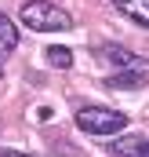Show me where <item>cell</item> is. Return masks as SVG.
I'll return each mask as SVG.
<instances>
[{"label": "cell", "instance_id": "cell-6", "mask_svg": "<svg viewBox=\"0 0 149 157\" xmlns=\"http://www.w3.org/2000/svg\"><path fill=\"white\" fill-rule=\"evenodd\" d=\"M142 150H146V139H138V135H127V139H116L109 146L113 157H142Z\"/></svg>", "mask_w": 149, "mask_h": 157}, {"label": "cell", "instance_id": "cell-9", "mask_svg": "<svg viewBox=\"0 0 149 157\" xmlns=\"http://www.w3.org/2000/svg\"><path fill=\"white\" fill-rule=\"evenodd\" d=\"M0 157H33V154H18V150H4Z\"/></svg>", "mask_w": 149, "mask_h": 157}, {"label": "cell", "instance_id": "cell-3", "mask_svg": "<svg viewBox=\"0 0 149 157\" xmlns=\"http://www.w3.org/2000/svg\"><path fill=\"white\" fill-rule=\"evenodd\" d=\"M95 55H98L102 62L116 66V73H135V77H146V80H149V59H142V55H131L127 48L106 44V48H98Z\"/></svg>", "mask_w": 149, "mask_h": 157}, {"label": "cell", "instance_id": "cell-4", "mask_svg": "<svg viewBox=\"0 0 149 157\" xmlns=\"http://www.w3.org/2000/svg\"><path fill=\"white\" fill-rule=\"evenodd\" d=\"M113 7L120 15H127L131 22H138V26L149 29V0H113Z\"/></svg>", "mask_w": 149, "mask_h": 157}, {"label": "cell", "instance_id": "cell-7", "mask_svg": "<svg viewBox=\"0 0 149 157\" xmlns=\"http://www.w3.org/2000/svg\"><path fill=\"white\" fill-rule=\"evenodd\" d=\"M146 84V77H135V73H113V77H106V88H113V91H127V88H142Z\"/></svg>", "mask_w": 149, "mask_h": 157}, {"label": "cell", "instance_id": "cell-5", "mask_svg": "<svg viewBox=\"0 0 149 157\" xmlns=\"http://www.w3.org/2000/svg\"><path fill=\"white\" fill-rule=\"evenodd\" d=\"M15 48H18V26L11 22V15H4V11H0V59H4V55H11Z\"/></svg>", "mask_w": 149, "mask_h": 157}, {"label": "cell", "instance_id": "cell-10", "mask_svg": "<svg viewBox=\"0 0 149 157\" xmlns=\"http://www.w3.org/2000/svg\"><path fill=\"white\" fill-rule=\"evenodd\" d=\"M142 157H149V143H146V150H142Z\"/></svg>", "mask_w": 149, "mask_h": 157}, {"label": "cell", "instance_id": "cell-1", "mask_svg": "<svg viewBox=\"0 0 149 157\" xmlns=\"http://www.w3.org/2000/svg\"><path fill=\"white\" fill-rule=\"evenodd\" d=\"M18 18H22L29 29H37V33H62V29H73L69 11L58 7V4H51V0H26L22 11H18Z\"/></svg>", "mask_w": 149, "mask_h": 157}, {"label": "cell", "instance_id": "cell-2", "mask_svg": "<svg viewBox=\"0 0 149 157\" xmlns=\"http://www.w3.org/2000/svg\"><path fill=\"white\" fill-rule=\"evenodd\" d=\"M76 128L87 132V135H98V139L102 135H116V132L127 128V113L109 110V106H84L76 113Z\"/></svg>", "mask_w": 149, "mask_h": 157}, {"label": "cell", "instance_id": "cell-8", "mask_svg": "<svg viewBox=\"0 0 149 157\" xmlns=\"http://www.w3.org/2000/svg\"><path fill=\"white\" fill-rule=\"evenodd\" d=\"M47 62H51L55 70H69V66H73V51H69V48H47Z\"/></svg>", "mask_w": 149, "mask_h": 157}]
</instances>
